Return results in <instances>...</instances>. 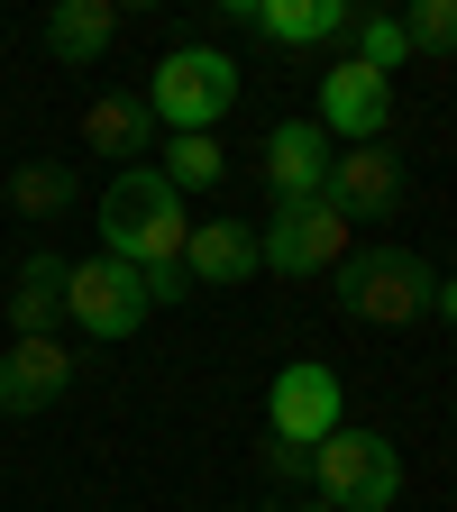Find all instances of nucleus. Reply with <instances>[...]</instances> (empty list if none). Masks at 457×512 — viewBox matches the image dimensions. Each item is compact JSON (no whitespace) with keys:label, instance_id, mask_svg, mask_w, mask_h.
Segmentation results:
<instances>
[{"label":"nucleus","instance_id":"obj_20","mask_svg":"<svg viewBox=\"0 0 457 512\" xmlns=\"http://www.w3.org/2000/svg\"><path fill=\"white\" fill-rule=\"evenodd\" d=\"M403 37H412V55H457V0H412Z\"/></svg>","mask_w":457,"mask_h":512},{"label":"nucleus","instance_id":"obj_19","mask_svg":"<svg viewBox=\"0 0 457 512\" xmlns=\"http://www.w3.org/2000/svg\"><path fill=\"white\" fill-rule=\"evenodd\" d=\"M174 192H211L220 174H229V156H220V138H165V165H156Z\"/></svg>","mask_w":457,"mask_h":512},{"label":"nucleus","instance_id":"obj_15","mask_svg":"<svg viewBox=\"0 0 457 512\" xmlns=\"http://www.w3.org/2000/svg\"><path fill=\"white\" fill-rule=\"evenodd\" d=\"M348 19H357V0H256V37H275V46H330V37H348Z\"/></svg>","mask_w":457,"mask_h":512},{"label":"nucleus","instance_id":"obj_24","mask_svg":"<svg viewBox=\"0 0 457 512\" xmlns=\"http://www.w3.org/2000/svg\"><path fill=\"white\" fill-rule=\"evenodd\" d=\"M302 512H330V503H302Z\"/></svg>","mask_w":457,"mask_h":512},{"label":"nucleus","instance_id":"obj_6","mask_svg":"<svg viewBox=\"0 0 457 512\" xmlns=\"http://www.w3.org/2000/svg\"><path fill=\"white\" fill-rule=\"evenodd\" d=\"M256 266H275V275H330V266H348V211L330 202V192L284 202L275 229L256 238Z\"/></svg>","mask_w":457,"mask_h":512},{"label":"nucleus","instance_id":"obj_2","mask_svg":"<svg viewBox=\"0 0 457 512\" xmlns=\"http://www.w3.org/2000/svg\"><path fill=\"white\" fill-rule=\"evenodd\" d=\"M138 101L156 110V128H174V138H211V128L229 119V101H238V64L220 46H174L147 74Z\"/></svg>","mask_w":457,"mask_h":512},{"label":"nucleus","instance_id":"obj_8","mask_svg":"<svg viewBox=\"0 0 457 512\" xmlns=\"http://www.w3.org/2000/svg\"><path fill=\"white\" fill-rule=\"evenodd\" d=\"M311 119H320V138H330V147H375L384 128H394V83L339 55L330 74H320V110Z\"/></svg>","mask_w":457,"mask_h":512},{"label":"nucleus","instance_id":"obj_11","mask_svg":"<svg viewBox=\"0 0 457 512\" xmlns=\"http://www.w3.org/2000/svg\"><path fill=\"white\" fill-rule=\"evenodd\" d=\"M64 384H74V357H64V339H10V357H0V412H10V421L64 403Z\"/></svg>","mask_w":457,"mask_h":512},{"label":"nucleus","instance_id":"obj_22","mask_svg":"<svg viewBox=\"0 0 457 512\" xmlns=\"http://www.w3.org/2000/svg\"><path fill=\"white\" fill-rule=\"evenodd\" d=\"M256 467H266L275 485H311V448H293V439H266V448H256Z\"/></svg>","mask_w":457,"mask_h":512},{"label":"nucleus","instance_id":"obj_23","mask_svg":"<svg viewBox=\"0 0 457 512\" xmlns=\"http://www.w3.org/2000/svg\"><path fill=\"white\" fill-rule=\"evenodd\" d=\"M430 311L448 320V330H457V275H439V293H430Z\"/></svg>","mask_w":457,"mask_h":512},{"label":"nucleus","instance_id":"obj_3","mask_svg":"<svg viewBox=\"0 0 457 512\" xmlns=\"http://www.w3.org/2000/svg\"><path fill=\"white\" fill-rule=\"evenodd\" d=\"M439 293V275L421 266L412 247H357L348 266H339V302L348 320H366V330H403V320H421Z\"/></svg>","mask_w":457,"mask_h":512},{"label":"nucleus","instance_id":"obj_9","mask_svg":"<svg viewBox=\"0 0 457 512\" xmlns=\"http://www.w3.org/2000/svg\"><path fill=\"white\" fill-rule=\"evenodd\" d=\"M330 138H320V119H275L266 128V147H256V174H266V202H311L320 183H330Z\"/></svg>","mask_w":457,"mask_h":512},{"label":"nucleus","instance_id":"obj_12","mask_svg":"<svg viewBox=\"0 0 457 512\" xmlns=\"http://www.w3.org/2000/svg\"><path fill=\"white\" fill-rule=\"evenodd\" d=\"M183 275L202 284V293H229V284H247V275H266V266H256V229H247V220H192Z\"/></svg>","mask_w":457,"mask_h":512},{"label":"nucleus","instance_id":"obj_7","mask_svg":"<svg viewBox=\"0 0 457 512\" xmlns=\"http://www.w3.org/2000/svg\"><path fill=\"white\" fill-rule=\"evenodd\" d=\"M330 430H348V394L320 357H293L275 366V394H266V439H293V448H320Z\"/></svg>","mask_w":457,"mask_h":512},{"label":"nucleus","instance_id":"obj_13","mask_svg":"<svg viewBox=\"0 0 457 512\" xmlns=\"http://www.w3.org/2000/svg\"><path fill=\"white\" fill-rule=\"evenodd\" d=\"M110 37H119V0H55L46 10V55L74 64V74H92L110 55Z\"/></svg>","mask_w":457,"mask_h":512},{"label":"nucleus","instance_id":"obj_5","mask_svg":"<svg viewBox=\"0 0 457 512\" xmlns=\"http://www.w3.org/2000/svg\"><path fill=\"white\" fill-rule=\"evenodd\" d=\"M64 320H74L83 339H138L147 330L138 266H119V256H83V266H64Z\"/></svg>","mask_w":457,"mask_h":512},{"label":"nucleus","instance_id":"obj_17","mask_svg":"<svg viewBox=\"0 0 457 512\" xmlns=\"http://www.w3.org/2000/svg\"><path fill=\"white\" fill-rule=\"evenodd\" d=\"M348 64H366V74H403V64H412L403 19H394V10H357V19H348Z\"/></svg>","mask_w":457,"mask_h":512},{"label":"nucleus","instance_id":"obj_14","mask_svg":"<svg viewBox=\"0 0 457 512\" xmlns=\"http://www.w3.org/2000/svg\"><path fill=\"white\" fill-rule=\"evenodd\" d=\"M83 147L110 165H138V147H156V110L138 92H92L83 101Z\"/></svg>","mask_w":457,"mask_h":512},{"label":"nucleus","instance_id":"obj_1","mask_svg":"<svg viewBox=\"0 0 457 512\" xmlns=\"http://www.w3.org/2000/svg\"><path fill=\"white\" fill-rule=\"evenodd\" d=\"M183 238H192L183 192L156 165H119L110 192H101V256H119V266H174Z\"/></svg>","mask_w":457,"mask_h":512},{"label":"nucleus","instance_id":"obj_21","mask_svg":"<svg viewBox=\"0 0 457 512\" xmlns=\"http://www.w3.org/2000/svg\"><path fill=\"white\" fill-rule=\"evenodd\" d=\"M138 293H147V311H174V302H192L202 284H192L183 256H174V266H138Z\"/></svg>","mask_w":457,"mask_h":512},{"label":"nucleus","instance_id":"obj_16","mask_svg":"<svg viewBox=\"0 0 457 512\" xmlns=\"http://www.w3.org/2000/svg\"><path fill=\"white\" fill-rule=\"evenodd\" d=\"M55 311H64V256L37 247L28 266L10 275V330L19 339H55Z\"/></svg>","mask_w":457,"mask_h":512},{"label":"nucleus","instance_id":"obj_10","mask_svg":"<svg viewBox=\"0 0 457 512\" xmlns=\"http://www.w3.org/2000/svg\"><path fill=\"white\" fill-rule=\"evenodd\" d=\"M320 192H330L348 220H394L403 211V165H394V147H339Z\"/></svg>","mask_w":457,"mask_h":512},{"label":"nucleus","instance_id":"obj_18","mask_svg":"<svg viewBox=\"0 0 457 512\" xmlns=\"http://www.w3.org/2000/svg\"><path fill=\"white\" fill-rule=\"evenodd\" d=\"M10 211L19 220H64V211H74V174H64V165H19L10 174Z\"/></svg>","mask_w":457,"mask_h":512},{"label":"nucleus","instance_id":"obj_4","mask_svg":"<svg viewBox=\"0 0 457 512\" xmlns=\"http://www.w3.org/2000/svg\"><path fill=\"white\" fill-rule=\"evenodd\" d=\"M311 485H320L330 512H394L403 458H394V439H375V430H330L311 448Z\"/></svg>","mask_w":457,"mask_h":512}]
</instances>
